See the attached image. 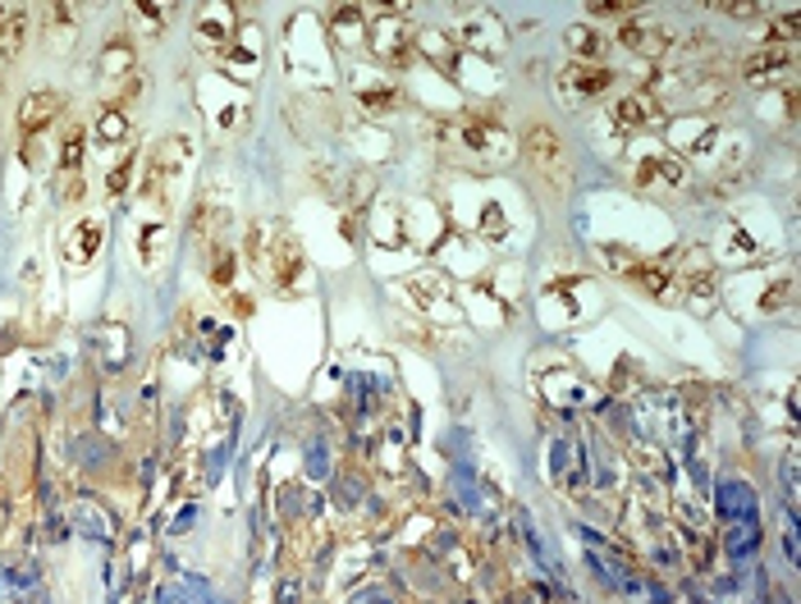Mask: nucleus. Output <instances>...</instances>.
I'll use <instances>...</instances> for the list:
<instances>
[{
  "mask_svg": "<svg viewBox=\"0 0 801 604\" xmlns=\"http://www.w3.org/2000/svg\"><path fill=\"white\" fill-rule=\"evenodd\" d=\"M367 46L385 65H408V19L399 10H385L367 19Z\"/></svg>",
  "mask_w": 801,
  "mask_h": 604,
  "instance_id": "f257e3e1",
  "label": "nucleus"
},
{
  "mask_svg": "<svg viewBox=\"0 0 801 604\" xmlns=\"http://www.w3.org/2000/svg\"><path fill=\"white\" fill-rule=\"evenodd\" d=\"M458 37H462V46H472L477 56H485V60H500L504 56V46H508V29L495 19V14H468L458 23Z\"/></svg>",
  "mask_w": 801,
  "mask_h": 604,
  "instance_id": "f03ea898",
  "label": "nucleus"
},
{
  "mask_svg": "<svg viewBox=\"0 0 801 604\" xmlns=\"http://www.w3.org/2000/svg\"><path fill=\"white\" fill-rule=\"evenodd\" d=\"M664 115L660 96L655 92H623L614 101V124L628 128V134H645V128H655Z\"/></svg>",
  "mask_w": 801,
  "mask_h": 604,
  "instance_id": "7ed1b4c3",
  "label": "nucleus"
},
{
  "mask_svg": "<svg viewBox=\"0 0 801 604\" xmlns=\"http://www.w3.org/2000/svg\"><path fill=\"white\" fill-rule=\"evenodd\" d=\"M462 143H468L481 156V161H490V166L508 161V151H513L508 128L495 124V119H468V128H462Z\"/></svg>",
  "mask_w": 801,
  "mask_h": 604,
  "instance_id": "20e7f679",
  "label": "nucleus"
},
{
  "mask_svg": "<svg viewBox=\"0 0 801 604\" xmlns=\"http://www.w3.org/2000/svg\"><path fill=\"white\" fill-rule=\"evenodd\" d=\"M559 88H563L568 101H596L614 88V73L605 65H568L559 73Z\"/></svg>",
  "mask_w": 801,
  "mask_h": 604,
  "instance_id": "39448f33",
  "label": "nucleus"
},
{
  "mask_svg": "<svg viewBox=\"0 0 801 604\" xmlns=\"http://www.w3.org/2000/svg\"><path fill=\"white\" fill-rule=\"evenodd\" d=\"M618 46L632 50L641 60H660V56H674V33L660 29V23H628L618 33Z\"/></svg>",
  "mask_w": 801,
  "mask_h": 604,
  "instance_id": "423d86ee",
  "label": "nucleus"
},
{
  "mask_svg": "<svg viewBox=\"0 0 801 604\" xmlns=\"http://www.w3.org/2000/svg\"><path fill=\"white\" fill-rule=\"evenodd\" d=\"M65 111V92L60 88H37V92H28L23 96V106H19V128L23 134H42V128H50V119H56Z\"/></svg>",
  "mask_w": 801,
  "mask_h": 604,
  "instance_id": "0eeeda50",
  "label": "nucleus"
},
{
  "mask_svg": "<svg viewBox=\"0 0 801 604\" xmlns=\"http://www.w3.org/2000/svg\"><path fill=\"white\" fill-rule=\"evenodd\" d=\"M234 10L229 5H206L197 19H193V37L206 46V50H229V42H234V19H229Z\"/></svg>",
  "mask_w": 801,
  "mask_h": 604,
  "instance_id": "6e6552de",
  "label": "nucleus"
},
{
  "mask_svg": "<svg viewBox=\"0 0 801 604\" xmlns=\"http://www.w3.org/2000/svg\"><path fill=\"white\" fill-rule=\"evenodd\" d=\"M714 509H719L723 522H746V517H756V490L746 486V481H737V477H723V481L714 486Z\"/></svg>",
  "mask_w": 801,
  "mask_h": 604,
  "instance_id": "1a4fd4ad",
  "label": "nucleus"
},
{
  "mask_svg": "<svg viewBox=\"0 0 801 604\" xmlns=\"http://www.w3.org/2000/svg\"><path fill=\"white\" fill-rule=\"evenodd\" d=\"M128 78H138V56L124 37H115V42L101 46V83H106V92H115L128 83Z\"/></svg>",
  "mask_w": 801,
  "mask_h": 604,
  "instance_id": "9d476101",
  "label": "nucleus"
},
{
  "mask_svg": "<svg viewBox=\"0 0 801 604\" xmlns=\"http://www.w3.org/2000/svg\"><path fill=\"white\" fill-rule=\"evenodd\" d=\"M23 42H28V10L23 5H0V60H19Z\"/></svg>",
  "mask_w": 801,
  "mask_h": 604,
  "instance_id": "9b49d317",
  "label": "nucleus"
},
{
  "mask_svg": "<svg viewBox=\"0 0 801 604\" xmlns=\"http://www.w3.org/2000/svg\"><path fill=\"white\" fill-rule=\"evenodd\" d=\"M792 69V46H769V50H756V56L742 60V78L752 83H765V78H779Z\"/></svg>",
  "mask_w": 801,
  "mask_h": 604,
  "instance_id": "f8f14e48",
  "label": "nucleus"
},
{
  "mask_svg": "<svg viewBox=\"0 0 801 604\" xmlns=\"http://www.w3.org/2000/svg\"><path fill=\"white\" fill-rule=\"evenodd\" d=\"M723 549H729L733 563L752 559L756 549H760V522H756V517H746V522H723Z\"/></svg>",
  "mask_w": 801,
  "mask_h": 604,
  "instance_id": "ddd939ff",
  "label": "nucleus"
},
{
  "mask_svg": "<svg viewBox=\"0 0 801 604\" xmlns=\"http://www.w3.org/2000/svg\"><path fill=\"white\" fill-rule=\"evenodd\" d=\"M563 46L573 50V65H596L600 56H605V37L596 33V29H586V23H573V29L563 33Z\"/></svg>",
  "mask_w": 801,
  "mask_h": 604,
  "instance_id": "4468645a",
  "label": "nucleus"
},
{
  "mask_svg": "<svg viewBox=\"0 0 801 604\" xmlns=\"http://www.w3.org/2000/svg\"><path fill=\"white\" fill-rule=\"evenodd\" d=\"M637 174H641L645 183H651V179L683 183V179H687L683 161H678V156H668V151H645V156H637Z\"/></svg>",
  "mask_w": 801,
  "mask_h": 604,
  "instance_id": "2eb2a0df",
  "label": "nucleus"
},
{
  "mask_svg": "<svg viewBox=\"0 0 801 604\" xmlns=\"http://www.w3.org/2000/svg\"><path fill=\"white\" fill-rule=\"evenodd\" d=\"M417 46H422V56H426L435 69L458 73V46L449 42V33H435V29H426V33L417 37Z\"/></svg>",
  "mask_w": 801,
  "mask_h": 604,
  "instance_id": "dca6fc26",
  "label": "nucleus"
},
{
  "mask_svg": "<svg viewBox=\"0 0 801 604\" xmlns=\"http://www.w3.org/2000/svg\"><path fill=\"white\" fill-rule=\"evenodd\" d=\"M330 33L340 37V46H357V42H367V19H362V10L344 5L330 14Z\"/></svg>",
  "mask_w": 801,
  "mask_h": 604,
  "instance_id": "f3484780",
  "label": "nucleus"
},
{
  "mask_svg": "<svg viewBox=\"0 0 801 604\" xmlns=\"http://www.w3.org/2000/svg\"><path fill=\"white\" fill-rule=\"evenodd\" d=\"M513 522H518V527H523L518 536L527 540V549H531V555H536L540 563H546V572H559V555H554V549H550V540H546V536H540V527H536V522H531V517H527L523 509H518V513H513Z\"/></svg>",
  "mask_w": 801,
  "mask_h": 604,
  "instance_id": "a211bd4d",
  "label": "nucleus"
},
{
  "mask_svg": "<svg viewBox=\"0 0 801 604\" xmlns=\"http://www.w3.org/2000/svg\"><path fill=\"white\" fill-rule=\"evenodd\" d=\"M92 138H96V147H119V143L128 138V119H124V111H119V106L101 111V119H96V128H92Z\"/></svg>",
  "mask_w": 801,
  "mask_h": 604,
  "instance_id": "6ab92c4d",
  "label": "nucleus"
},
{
  "mask_svg": "<svg viewBox=\"0 0 801 604\" xmlns=\"http://www.w3.org/2000/svg\"><path fill=\"white\" fill-rule=\"evenodd\" d=\"M668 138L691 151V147H706V143L714 138V128H710V119H678V124H674V134H668Z\"/></svg>",
  "mask_w": 801,
  "mask_h": 604,
  "instance_id": "aec40b11",
  "label": "nucleus"
},
{
  "mask_svg": "<svg viewBox=\"0 0 801 604\" xmlns=\"http://www.w3.org/2000/svg\"><path fill=\"white\" fill-rule=\"evenodd\" d=\"M527 151L536 156V161H540V166H546V161H550V156H559V138L550 134V128H546V124H531V128H527Z\"/></svg>",
  "mask_w": 801,
  "mask_h": 604,
  "instance_id": "412c9836",
  "label": "nucleus"
},
{
  "mask_svg": "<svg viewBox=\"0 0 801 604\" xmlns=\"http://www.w3.org/2000/svg\"><path fill=\"white\" fill-rule=\"evenodd\" d=\"M83 143H88V138H83V128H73V134H65V147H60V170H65V174H69V170L79 174V161H83Z\"/></svg>",
  "mask_w": 801,
  "mask_h": 604,
  "instance_id": "4be33fe9",
  "label": "nucleus"
},
{
  "mask_svg": "<svg viewBox=\"0 0 801 604\" xmlns=\"http://www.w3.org/2000/svg\"><path fill=\"white\" fill-rule=\"evenodd\" d=\"M134 14L142 19V29L157 37V33H165V23H170L165 14H174V5H134Z\"/></svg>",
  "mask_w": 801,
  "mask_h": 604,
  "instance_id": "5701e85b",
  "label": "nucleus"
},
{
  "mask_svg": "<svg viewBox=\"0 0 801 604\" xmlns=\"http://www.w3.org/2000/svg\"><path fill=\"white\" fill-rule=\"evenodd\" d=\"M367 106H376V111H390V106H399V96H394V88L390 83H371V88H362L357 92Z\"/></svg>",
  "mask_w": 801,
  "mask_h": 604,
  "instance_id": "b1692460",
  "label": "nucleus"
},
{
  "mask_svg": "<svg viewBox=\"0 0 801 604\" xmlns=\"http://www.w3.org/2000/svg\"><path fill=\"white\" fill-rule=\"evenodd\" d=\"M783 486H788V509H797V463H783Z\"/></svg>",
  "mask_w": 801,
  "mask_h": 604,
  "instance_id": "393cba45",
  "label": "nucleus"
},
{
  "mask_svg": "<svg viewBox=\"0 0 801 604\" xmlns=\"http://www.w3.org/2000/svg\"><path fill=\"white\" fill-rule=\"evenodd\" d=\"M783 549H788V563H797V522L788 513V527H783Z\"/></svg>",
  "mask_w": 801,
  "mask_h": 604,
  "instance_id": "a878e982",
  "label": "nucleus"
}]
</instances>
